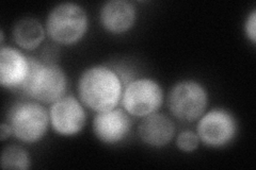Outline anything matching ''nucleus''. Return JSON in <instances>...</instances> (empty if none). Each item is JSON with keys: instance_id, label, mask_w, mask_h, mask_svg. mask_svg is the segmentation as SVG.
<instances>
[{"instance_id": "dca6fc26", "label": "nucleus", "mask_w": 256, "mask_h": 170, "mask_svg": "<svg viewBox=\"0 0 256 170\" xmlns=\"http://www.w3.org/2000/svg\"><path fill=\"white\" fill-rule=\"evenodd\" d=\"M244 33L248 39L254 45L256 42V11L252 10V12L246 16L244 26Z\"/></svg>"}, {"instance_id": "ddd939ff", "label": "nucleus", "mask_w": 256, "mask_h": 170, "mask_svg": "<svg viewBox=\"0 0 256 170\" xmlns=\"http://www.w3.org/2000/svg\"><path fill=\"white\" fill-rule=\"evenodd\" d=\"M46 35L45 26L34 17H25L18 20L12 30L15 44L20 49L32 51L41 46Z\"/></svg>"}, {"instance_id": "0eeeda50", "label": "nucleus", "mask_w": 256, "mask_h": 170, "mask_svg": "<svg viewBox=\"0 0 256 170\" xmlns=\"http://www.w3.org/2000/svg\"><path fill=\"white\" fill-rule=\"evenodd\" d=\"M238 133L235 116L226 109L216 108L206 111L198 120L196 134L206 147L219 149L230 145Z\"/></svg>"}, {"instance_id": "423d86ee", "label": "nucleus", "mask_w": 256, "mask_h": 170, "mask_svg": "<svg viewBox=\"0 0 256 170\" xmlns=\"http://www.w3.org/2000/svg\"><path fill=\"white\" fill-rule=\"evenodd\" d=\"M164 99V90L156 80L138 78L126 83L121 104L132 117L143 118L158 112Z\"/></svg>"}, {"instance_id": "4468645a", "label": "nucleus", "mask_w": 256, "mask_h": 170, "mask_svg": "<svg viewBox=\"0 0 256 170\" xmlns=\"http://www.w3.org/2000/svg\"><path fill=\"white\" fill-rule=\"evenodd\" d=\"M2 169L27 170L31 167V159L28 151L18 145L6 146L2 153Z\"/></svg>"}, {"instance_id": "2eb2a0df", "label": "nucleus", "mask_w": 256, "mask_h": 170, "mask_svg": "<svg viewBox=\"0 0 256 170\" xmlns=\"http://www.w3.org/2000/svg\"><path fill=\"white\" fill-rule=\"evenodd\" d=\"M200 139L196 132L191 130H184L176 135L175 144L180 151L190 153L194 152L198 148Z\"/></svg>"}, {"instance_id": "f03ea898", "label": "nucleus", "mask_w": 256, "mask_h": 170, "mask_svg": "<svg viewBox=\"0 0 256 170\" xmlns=\"http://www.w3.org/2000/svg\"><path fill=\"white\" fill-rule=\"evenodd\" d=\"M68 78L64 70L50 61L30 56V70L22 92L31 100L52 104L66 95Z\"/></svg>"}, {"instance_id": "6e6552de", "label": "nucleus", "mask_w": 256, "mask_h": 170, "mask_svg": "<svg viewBox=\"0 0 256 170\" xmlns=\"http://www.w3.org/2000/svg\"><path fill=\"white\" fill-rule=\"evenodd\" d=\"M50 118L54 131L61 136H74L84 130L86 112L79 98L66 95L50 105Z\"/></svg>"}, {"instance_id": "7ed1b4c3", "label": "nucleus", "mask_w": 256, "mask_h": 170, "mask_svg": "<svg viewBox=\"0 0 256 170\" xmlns=\"http://www.w3.org/2000/svg\"><path fill=\"white\" fill-rule=\"evenodd\" d=\"M89 23V15L84 6L75 2H62L48 13L45 31L52 42L73 46L84 37Z\"/></svg>"}, {"instance_id": "1a4fd4ad", "label": "nucleus", "mask_w": 256, "mask_h": 170, "mask_svg": "<svg viewBox=\"0 0 256 170\" xmlns=\"http://www.w3.org/2000/svg\"><path fill=\"white\" fill-rule=\"evenodd\" d=\"M132 116L123 108L96 113L92 128L94 135L106 145L122 143L130 134L132 129Z\"/></svg>"}, {"instance_id": "9d476101", "label": "nucleus", "mask_w": 256, "mask_h": 170, "mask_svg": "<svg viewBox=\"0 0 256 170\" xmlns=\"http://www.w3.org/2000/svg\"><path fill=\"white\" fill-rule=\"evenodd\" d=\"M30 70V56L18 48L2 46L0 49V84L11 91H22Z\"/></svg>"}, {"instance_id": "f8f14e48", "label": "nucleus", "mask_w": 256, "mask_h": 170, "mask_svg": "<svg viewBox=\"0 0 256 170\" xmlns=\"http://www.w3.org/2000/svg\"><path fill=\"white\" fill-rule=\"evenodd\" d=\"M137 19V10L127 0H110L100 11L102 27L111 34H123L130 31Z\"/></svg>"}, {"instance_id": "9b49d317", "label": "nucleus", "mask_w": 256, "mask_h": 170, "mask_svg": "<svg viewBox=\"0 0 256 170\" xmlns=\"http://www.w3.org/2000/svg\"><path fill=\"white\" fill-rule=\"evenodd\" d=\"M176 127L173 119L156 112L141 118L138 125V136L143 144L152 148H164L174 139Z\"/></svg>"}, {"instance_id": "f3484780", "label": "nucleus", "mask_w": 256, "mask_h": 170, "mask_svg": "<svg viewBox=\"0 0 256 170\" xmlns=\"http://www.w3.org/2000/svg\"><path fill=\"white\" fill-rule=\"evenodd\" d=\"M11 135H13L11 128L9 124L4 121V123L2 124V128H0V140H2V142H4L9 139Z\"/></svg>"}, {"instance_id": "39448f33", "label": "nucleus", "mask_w": 256, "mask_h": 170, "mask_svg": "<svg viewBox=\"0 0 256 170\" xmlns=\"http://www.w3.org/2000/svg\"><path fill=\"white\" fill-rule=\"evenodd\" d=\"M168 108L182 123L191 124L206 112L210 95L206 87L196 80H182L173 85L168 95Z\"/></svg>"}, {"instance_id": "f257e3e1", "label": "nucleus", "mask_w": 256, "mask_h": 170, "mask_svg": "<svg viewBox=\"0 0 256 170\" xmlns=\"http://www.w3.org/2000/svg\"><path fill=\"white\" fill-rule=\"evenodd\" d=\"M125 82L118 70L108 65H93L80 75L78 98L95 113L116 109L121 103Z\"/></svg>"}, {"instance_id": "20e7f679", "label": "nucleus", "mask_w": 256, "mask_h": 170, "mask_svg": "<svg viewBox=\"0 0 256 170\" xmlns=\"http://www.w3.org/2000/svg\"><path fill=\"white\" fill-rule=\"evenodd\" d=\"M6 123L12 134L24 144H36L46 135L50 125V111L34 100L15 102L8 112Z\"/></svg>"}]
</instances>
